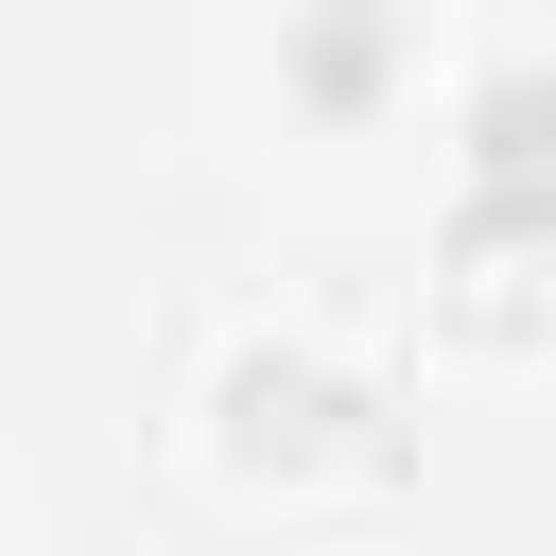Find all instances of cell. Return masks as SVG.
Wrapping results in <instances>:
<instances>
[{"label": "cell", "instance_id": "6da1fadb", "mask_svg": "<svg viewBox=\"0 0 556 556\" xmlns=\"http://www.w3.org/2000/svg\"><path fill=\"white\" fill-rule=\"evenodd\" d=\"M365 417H382V400H365L348 365H313V348H226V382H208V434H226V469H261V486L365 469V452H382Z\"/></svg>", "mask_w": 556, "mask_h": 556}, {"label": "cell", "instance_id": "7a4b0ae2", "mask_svg": "<svg viewBox=\"0 0 556 556\" xmlns=\"http://www.w3.org/2000/svg\"><path fill=\"white\" fill-rule=\"evenodd\" d=\"M452 330H469V348L556 330V208H539V191H469V208H452Z\"/></svg>", "mask_w": 556, "mask_h": 556}, {"label": "cell", "instance_id": "3957f363", "mask_svg": "<svg viewBox=\"0 0 556 556\" xmlns=\"http://www.w3.org/2000/svg\"><path fill=\"white\" fill-rule=\"evenodd\" d=\"M278 87H295L313 122H365V104L400 87V17H382V0H295V35H278Z\"/></svg>", "mask_w": 556, "mask_h": 556}, {"label": "cell", "instance_id": "277c9868", "mask_svg": "<svg viewBox=\"0 0 556 556\" xmlns=\"http://www.w3.org/2000/svg\"><path fill=\"white\" fill-rule=\"evenodd\" d=\"M469 191H539V208H556V70H539V52L469 87Z\"/></svg>", "mask_w": 556, "mask_h": 556}]
</instances>
